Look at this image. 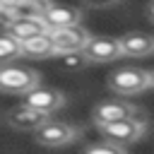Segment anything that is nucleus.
<instances>
[{"label": "nucleus", "instance_id": "nucleus-11", "mask_svg": "<svg viewBox=\"0 0 154 154\" xmlns=\"http://www.w3.org/2000/svg\"><path fill=\"white\" fill-rule=\"evenodd\" d=\"M118 43H120V53H123V55H130V58H147V55H154V36H152V34L132 31V34L120 36Z\"/></svg>", "mask_w": 154, "mask_h": 154}, {"label": "nucleus", "instance_id": "nucleus-3", "mask_svg": "<svg viewBox=\"0 0 154 154\" xmlns=\"http://www.w3.org/2000/svg\"><path fill=\"white\" fill-rule=\"evenodd\" d=\"M99 130H101L103 140L125 147V144L137 142V140L144 135L147 123H144V118H142L140 113H135V116H128V118H123V120H113V123L99 125Z\"/></svg>", "mask_w": 154, "mask_h": 154}, {"label": "nucleus", "instance_id": "nucleus-10", "mask_svg": "<svg viewBox=\"0 0 154 154\" xmlns=\"http://www.w3.org/2000/svg\"><path fill=\"white\" fill-rule=\"evenodd\" d=\"M41 17H43V22H46V26H48V31H51V29L79 24L82 10H77V7H72V5H51V2H46Z\"/></svg>", "mask_w": 154, "mask_h": 154}, {"label": "nucleus", "instance_id": "nucleus-9", "mask_svg": "<svg viewBox=\"0 0 154 154\" xmlns=\"http://www.w3.org/2000/svg\"><path fill=\"white\" fill-rule=\"evenodd\" d=\"M24 103H29V106H34V108H38V111H43V113H55L58 108H63L65 106V96H63V91H58V89H51V87H34L31 91H26L24 94Z\"/></svg>", "mask_w": 154, "mask_h": 154}, {"label": "nucleus", "instance_id": "nucleus-2", "mask_svg": "<svg viewBox=\"0 0 154 154\" xmlns=\"http://www.w3.org/2000/svg\"><path fill=\"white\" fill-rule=\"evenodd\" d=\"M149 87H152V77L142 67L128 65V67H120L108 75V89L118 96H132V94H140Z\"/></svg>", "mask_w": 154, "mask_h": 154}, {"label": "nucleus", "instance_id": "nucleus-15", "mask_svg": "<svg viewBox=\"0 0 154 154\" xmlns=\"http://www.w3.org/2000/svg\"><path fill=\"white\" fill-rule=\"evenodd\" d=\"M82 154H125V147H120V144H113V142L103 140V142L89 144Z\"/></svg>", "mask_w": 154, "mask_h": 154}, {"label": "nucleus", "instance_id": "nucleus-17", "mask_svg": "<svg viewBox=\"0 0 154 154\" xmlns=\"http://www.w3.org/2000/svg\"><path fill=\"white\" fill-rule=\"evenodd\" d=\"M82 2L91 10H106V7H113L118 0H82Z\"/></svg>", "mask_w": 154, "mask_h": 154}, {"label": "nucleus", "instance_id": "nucleus-12", "mask_svg": "<svg viewBox=\"0 0 154 154\" xmlns=\"http://www.w3.org/2000/svg\"><path fill=\"white\" fill-rule=\"evenodd\" d=\"M43 31H48V26H46V22H43L41 14H38V17H19V19H12V22L5 26V34L14 36L17 41L38 36V34H43Z\"/></svg>", "mask_w": 154, "mask_h": 154}, {"label": "nucleus", "instance_id": "nucleus-14", "mask_svg": "<svg viewBox=\"0 0 154 154\" xmlns=\"http://www.w3.org/2000/svg\"><path fill=\"white\" fill-rule=\"evenodd\" d=\"M19 55H22L19 41L14 36H10V34H0V65L2 63H12Z\"/></svg>", "mask_w": 154, "mask_h": 154}, {"label": "nucleus", "instance_id": "nucleus-18", "mask_svg": "<svg viewBox=\"0 0 154 154\" xmlns=\"http://www.w3.org/2000/svg\"><path fill=\"white\" fill-rule=\"evenodd\" d=\"M12 19H14L12 10H10V7H5V5H0V26L5 29V26H7L10 22H12Z\"/></svg>", "mask_w": 154, "mask_h": 154}, {"label": "nucleus", "instance_id": "nucleus-4", "mask_svg": "<svg viewBox=\"0 0 154 154\" xmlns=\"http://www.w3.org/2000/svg\"><path fill=\"white\" fill-rule=\"evenodd\" d=\"M34 140L43 147H65V144L77 140V128L65 123V120L48 118L43 125H38L34 130Z\"/></svg>", "mask_w": 154, "mask_h": 154}, {"label": "nucleus", "instance_id": "nucleus-19", "mask_svg": "<svg viewBox=\"0 0 154 154\" xmlns=\"http://www.w3.org/2000/svg\"><path fill=\"white\" fill-rule=\"evenodd\" d=\"M149 19H152V22H154V2H152V5H149Z\"/></svg>", "mask_w": 154, "mask_h": 154}, {"label": "nucleus", "instance_id": "nucleus-6", "mask_svg": "<svg viewBox=\"0 0 154 154\" xmlns=\"http://www.w3.org/2000/svg\"><path fill=\"white\" fill-rule=\"evenodd\" d=\"M82 53L89 63H111L123 55L118 38H111V36H89Z\"/></svg>", "mask_w": 154, "mask_h": 154}, {"label": "nucleus", "instance_id": "nucleus-8", "mask_svg": "<svg viewBox=\"0 0 154 154\" xmlns=\"http://www.w3.org/2000/svg\"><path fill=\"white\" fill-rule=\"evenodd\" d=\"M137 108L123 99H111V101H101L99 106H94L91 111V120L99 125H106V123H113V120H123L128 116H135Z\"/></svg>", "mask_w": 154, "mask_h": 154}, {"label": "nucleus", "instance_id": "nucleus-13", "mask_svg": "<svg viewBox=\"0 0 154 154\" xmlns=\"http://www.w3.org/2000/svg\"><path fill=\"white\" fill-rule=\"evenodd\" d=\"M19 46H22V55H29V58H51V55H55L53 41L48 36V31L19 41Z\"/></svg>", "mask_w": 154, "mask_h": 154}, {"label": "nucleus", "instance_id": "nucleus-16", "mask_svg": "<svg viewBox=\"0 0 154 154\" xmlns=\"http://www.w3.org/2000/svg\"><path fill=\"white\" fill-rule=\"evenodd\" d=\"M87 63H89V60L84 58V53H82V51L60 55V65H63V67H67V70H79V67H84Z\"/></svg>", "mask_w": 154, "mask_h": 154}, {"label": "nucleus", "instance_id": "nucleus-20", "mask_svg": "<svg viewBox=\"0 0 154 154\" xmlns=\"http://www.w3.org/2000/svg\"><path fill=\"white\" fill-rule=\"evenodd\" d=\"M149 77H152V87H154V70H152V72H149Z\"/></svg>", "mask_w": 154, "mask_h": 154}, {"label": "nucleus", "instance_id": "nucleus-1", "mask_svg": "<svg viewBox=\"0 0 154 154\" xmlns=\"http://www.w3.org/2000/svg\"><path fill=\"white\" fill-rule=\"evenodd\" d=\"M41 84V75L26 65L17 63H2L0 65V91L5 94H26L34 87Z\"/></svg>", "mask_w": 154, "mask_h": 154}, {"label": "nucleus", "instance_id": "nucleus-5", "mask_svg": "<svg viewBox=\"0 0 154 154\" xmlns=\"http://www.w3.org/2000/svg\"><path fill=\"white\" fill-rule=\"evenodd\" d=\"M51 41H53V51L55 55H65V53H77L87 46L89 41V31L82 24H70V26H60V29H51L48 31Z\"/></svg>", "mask_w": 154, "mask_h": 154}, {"label": "nucleus", "instance_id": "nucleus-7", "mask_svg": "<svg viewBox=\"0 0 154 154\" xmlns=\"http://www.w3.org/2000/svg\"><path fill=\"white\" fill-rule=\"evenodd\" d=\"M48 118H51L48 113L34 108V106H29V103L14 106V108H10V113H7V123H10V128L22 130V132H34V130H36L38 125H43Z\"/></svg>", "mask_w": 154, "mask_h": 154}]
</instances>
